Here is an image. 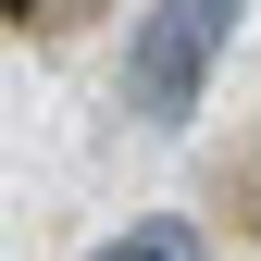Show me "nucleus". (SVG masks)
Returning <instances> with one entry per match:
<instances>
[{
	"label": "nucleus",
	"instance_id": "2",
	"mask_svg": "<svg viewBox=\"0 0 261 261\" xmlns=\"http://www.w3.org/2000/svg\"><path fill=\"white\" fill-rule=\"evenodd\" d=\"M100 261H199V224H124Z\"/></svg>",
	"mask_w": 261,
	"mask_h": 261
},
{
	"label": "nucleus",
	"instance_id": "3",
	"mask_svg": "<svg viewBox=\"0 0 261 261\" xmlns=\"http://www.w3.org/2000/svg\"><path fill=\"white\" fill-rule=\"evenodd\" d=\"M0 13H38V0H0Z\"/></svg>",
	"mask_w": 261,
	"mask_h": 261
},
{
	"label": "nucleus",
	"instance_id": "1",
	"mask_svg": "<svg viewBox=\"0 0 261 261\" xmlns=\"http://www.w3.org/2000/svg\"><path fill=\"white\" fill-rule=\"evenodd\" d=\"M224 38H237V0H149L137 50H124V112L137 124H187L212 62H224Z\"/></svg>",
	"mask_w": 261,
	"mask_h": 261
}]
</instances>
